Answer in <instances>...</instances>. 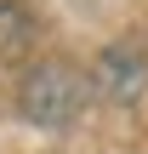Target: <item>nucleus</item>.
I'll use <instances>...</instances> for the list:
<instances>
[{"label":"nucleus","mask_w":148,"mask_h":154,"mask_svg":"<svg viewBox=\"0 0 148 154\" xmlns=\"http://www.w3.org/2000/svg\"><path fill=\"white\" fill-rule=\"evenodd\" d=\"M91 97L108 109H143L148 103V51L143 40H108L91 57Z\"/></svg>","instance_id":"obj_2"},{"label":"nucleus","mask_w":148,"mask_h":154,"mask_svg":"<svg viewBox=\"0 0 148 154\" xmlns=\"http://www.w3.org/2000/svg\"><path fill=\"white\" fill-rule=\"evenodd\" d=\"M91 103V74L63 63V57H40L23 69L17 80V120L40 126V131H68Z\"/></svg>","instance_id":"obj_1"},{"label":"nucleus","mask_w":148,"mask_h":154,"mask_svg":"<svg viewBox=\"0 0 148 154\" xmlns=\"http://www.w3.org/2000/svg\"><path fill=\"white\" fill-rule=\"evenodd\" d=\"M29 34H34V17H29V6H23V0H17V6H0V57L23 51V46H29Z\"/></svg>","instance_id":"obj_3"}]
</instances>
